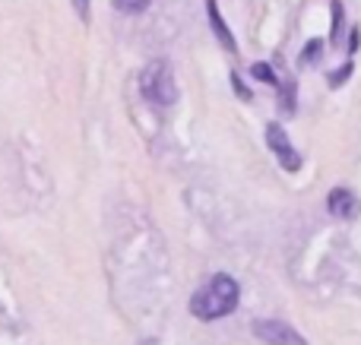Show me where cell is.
<instances>
[{
    "instance_id": "6da1fadb",
    "label": "cell",
    "mask_w": 361,
    "mask_h": 345,
    "mask_svg": "<svg viewBox=\"0 0 361 345\" xmlns=\"http://www.w3.org/2000/svg\"><path fill=\"white\" fill-rule=\"evenodd\" d=\"M238 282L231 276H212L209 282L203 285L200 291H193L190 298V314L197 320H219V317H228L231 310L238 308Z\"/></svg>"
},
{
    "instance_id": "7a4b0ae2",
    "label": "cell",
    "mask_w": 361,
    "mask_h": 345,
    "mask_svg": "<svg viewBox=\"0 0 361 345\" xmlns=\"http://www.w3.org/2000/svg\"><path fill=\"white\" fill-rule=\"evenodd\" d=\"M140 89L143 95L152 101V105H175L178 99V89H175V76H171L169 63L165 61H156L143 70V80H140Z\"/></svg>"
},
{
    "instance_id": "3957f363",
    "label": "cell",
    "mask_w": 361,
    "mask_h": 345,
    "mask_svg": "<svg viewBox=\"0 0 361 345\" xmlns=\"http://www.w3.org/2000/svg\"><path fill=\"white\" fill-rule=\"evenodd\" d=\"M254 333L257 339H263L267 345H307L305 336H298L288 323H279V320H257Z\"/></svg>"
},
{
    "instance_id": "277c9868",
    "label": "cell",
    "mask_w": 361,
    "mask_h": 345,
    "mask_svg": "<svg viewBox=\"0 0 361 345\" xmlns=\"http://www.w3.org/2000/svg\"><path fill=\"white\" fill-rule=\"evenodd\" d=\"M267 143H269V149L279 156L282 168H288V171H298V168H301V158L295 156L292 143H288L286 130H282L279 124H269V127H267Z\"/></svg>"
},
{
    "instance_id": "5b68a950",
    "label": "cell",
    "mask_w": 361,
    "mask_h": 345,
    "mask_svg": "<svg viewBox=\"0 0 361 345\" xmlns=\"http://www.w3.org/2000/svg\"><path fill=\"white\" fill-rule=\"evenodd\" d=\"M330 213L336 215V219L352 222V219H358V213H361V200L352 194V190H333L330 194Z\"/></svg>"
},
{
    "instance_id": "8992f818",
    "label": "cell",
    "mask_w": 361,
    "mask_h": 345,
    "mask_svg": "<svg viewBox=\"0 0 361 345\" xmlns=\"http://www.w3.org/2000/svg\"><path fill=\"white\" fill-rule=\"evenodd\" d=\"M206 13H209V25H212V32H216V38L222 42V48L225 51H235L238 44H235V35L228 32V25H225V19H222V13H219V4L216 0H206Z\"/></svg>"
},
{
    "instance_id": "52a82bcc",
    "label": "cell",
    "mask_w": 361,
    "mask_h": 345,
    "mask_svg": "<svg viewBox=\"0 0 361 345\" xmlns=\"http://www.w3.org/2000/svg\"><path fill=\"white\" fill-rule=\"evenodd\" d=\"M320 54H324V42H320V38L307 42L305 44V54H301V67H307L311 61H320Z\"/></svg>"
},
{
    "instance_id": "ba28073f",
    "label": "cell",
    "mask_w": 361,
    "mask_h": 345,
    "mask_svg": "<svg viewBox=\"0 0 361 345\" xmlns=\"http://www.w3.org/2000/svg\"><path fill=\"white\" fill-rule=\"evenodd\" d=\"M333 32H330V42L336 44L339 42V32H343V4L339 0H333Z\"/></svg>"
},
{
    "instance_id": "9c48e42d",
    "label": "cell",
    "mask_w": 361,
    "mask_h": 345,
    "mask_svg": "<svg viewBox=\"0 0 361 345\" xmlns=\"http://www.w3.org/2000/svg\"><path fill=\"white\" fill-rule=\"evenodd\" d=\"M121 13H143L149 6V0H111Z\"/></svg>"
},
{
    "instance_id": "30bf717a",
    "label": "cell",
    "mask_w": 361,
    "mask_h": 345,
    "mask_svg": "<svg viewBox=\"0 0 361 345\" xmlns=\"http://www.w3.org/2000/svg\"><path fill=\"white\" fill-rule=\"evenodd\" d=\"M250 73H254V80H260V82H269V86H276V76H273V70H269V63H254L250 67Z\"/></svg>"
},
{
    "instance_id": "8fae6325",
    "label": "cell",
    "mask_w": 361,
    "mask_h": 345,
    "mask_svg": "<svg viewBox=\"0 0 361 345\" xmlns=\"http://www.w3.org/2000/svg\"><path fill=\"white\" fill-rule=\"evenodd\" d=\"M70 4H73L76 16H80L82 23H89V0H70Z\"/></svg>"
},
{
    "instance_id": "7c38bea8",
    "label": "cell",
    "mask_w": 361,
    "mask_h": 345,
    "mask_svg": "<svg viewBox=\"0 0 361 345\" xmlns=\"http://www.w3.org/2000/svg\"><path fill=\"white\" fill-rule=\"evenodd\" d=\"M349 73H352V63H345L343 70H336V73L330 76V86H339V82H345V80H349Z\"/></svg>"
},
{
    "instance_id": "4fadbf2b",
    "label": "cell",
    "mask_w": 361,
    "mask_h": 345,
    "mask_svg": "<svg viewBox=\"0 0 361 345\" xmlns=\"http://www.w3.org/2000/svg\"><path fill=\"white\" fill-rule=\"evenodd\" d=\"M358 48V29H352V38H349V51Z\"/></svg>"
}]
</instances>
